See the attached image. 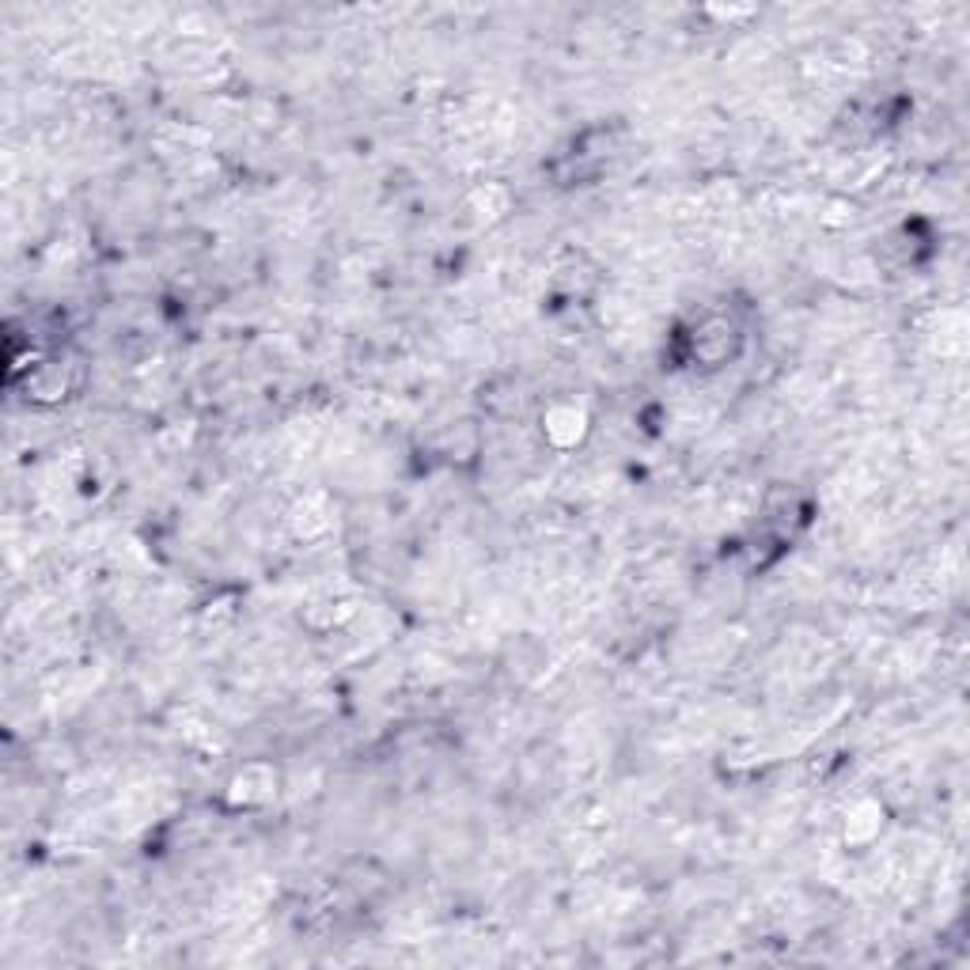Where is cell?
<instances>
[{
    "mask_svg": "<svg viewBox=\"0 0 970 970\" xmlns=\"http://www.w3.org/2000/svg\"><path fill=\"white\" fill-rule=\"evenodd\" d=\"M274 792H277V769L251 762V766H243L240 774H235L228 800H232L235 808H258V804H269Z\"/></svg>",
    "mask_w": 970,
    "mask_h": 970,
    "instance_id": "cell-1",
    "label": "cell"
},
{
    "mask_svg": "<svg viewBox=\"0 0 970 970\" xmlns=\"http://www.w3.org/2000/svg\"><path fill=\"white\" fill-rule=\"evenodd\" d=\"M543 433L554 448H577L580 440L587 436V413L572 402H558L546 410L543 417Z\"/></svg>",
    "mask_w": 970,
    "mask_h": 970,
    "instance_id": "cell-2",
    "label": "cell"
},
{
    "mask_svg": "<svg viewBox=\"0 0 970 970\" xmlns=\"http://www.w3.org/2000/svg\"><path fill=\"white\" fill-rule=\"evenodd\" d=\"M731 349H736V326L728 319H705L694 330V361L720 364L731 356Z\"/></svg>",
    "mask_w": 970,
    "mask_h": 970,
    "instance_id": "cell-3",
    "label": "cell"
},
{
    "mask_svg": "<svg viewBox=\"0 0 970 970\" xmlns=\"http://www.w3.org/2000/svg\"><path fill=\"white\" fill-rule=\"evenodd\" d=\"M31 395L35 399H65L69 391L76 387V372L69 361H61V356H53V361H43L38 364V372L31 376Z\"/></svg>",
    "mask_w": 970,
    "mask_h": 970,
    "instance_id": "cell-4",
    "label": "cell"
},
{
    "mask_svg": "<svg viewBox=\"0 0 970 970\" xmlns=\"http://www.w3.org/2000/svg\"><path fill=\"white\" fill-rule=\"evenodd\" d=\"M880 830H884V808H880L876 800H861V804L846 815V841H853V846L872 841Z\"/></svg>",
    "mask_w": 970,
    "mask_h": 970,
    "instance_id": "cell-5",
    "label": "cell"
},
{
    "mask_svg": "<svg viewBox=\"0 0 970 970\" xmlns=\"http://www.w3.org/2000/svg\"><path fill=\"white\" fill-rule=\"evenodd\" d=\"M466 209L478 213V220H497L508 213V190L500 186H482L471 194V202H466Z\"/></svg>",
    "mask_w": 970,
    "mask_h": 970,
    "instance_id": "cell-6",
    "label": "cell"
},
{
    "mask_svg": "<svg viewBox=\"0 0 970 970\" xmlns=\"http://www.w3.org/2000/svg\"><path fill=\"white\" fill-rule=\"evenodd\" d=\"M326 516H323V508H319V500H300L296 508H292V531H296L300 538H315V535H323L326 531Z\"/></svg>",
    "mask_w": 970,
    "mask_h": 970,
    "instance_id": "cell-7",
    "label": "cell"
}]
</instances>
